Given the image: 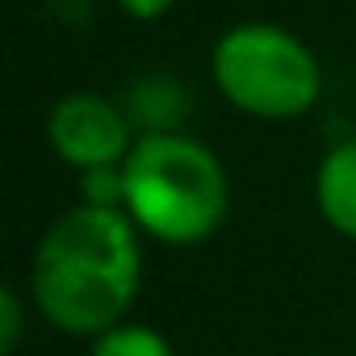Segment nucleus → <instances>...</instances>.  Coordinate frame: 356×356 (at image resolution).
<instances>
[{
	"label": "nucleus",
	"instance_id": "nucleus-4",
	"mask_svg": "<svg viewBox=\"0 0 356 356\" xmlns=\"http://www.w3.org/2000/svg\"><path fill=\"white\" fill-rule=\"evenodd\" d=\"M130 126L134 122L122 105H113L97 92H72V97L55 101V109L47 118V138L67 168L92 172V168L126 163V155L134 151Z\"/></svg>",
	"mask_w": 356,
	"mask_h": 356
},
{
	"label": "nucleus",
	"instance_id": "nucleus-2",
	"mask_svg": "<svg viewBox=\"0 0 356 356\" xmlns=\"http://www.w3.org/2000/svg\"><path fill=\"white\" fill-rule=\"evenodd\" d=\"M122 176V210L130 214V222L172 248L210 239L231 210V185L218 155L206 143L176 130L143 134L126 155Z\"/></svg>",
	"mask_w": 356,
	"mask_h": 356
},
{
	"label": "nucleus",
	"instance_id": "nucleus-8",
	"mask_svg": "<svg viewBox=\"0 0 356 356\" xmlns=\"http://www.w3.org/2000/svg\"><path fill=\"white\" fill-rule=\"evenodd\" d=\"M22 339V302L17 289H0V352L13 356Z\"/></svg>",
	"mask_w": 356,
	"mask_h": 356
},
{
	"label": "nucleus",
	"instance_id": "nucleus-6",
	"mask_svg": "<svg viewBox=\"0 0 356 356\" xmlns=\"http://www.w3.org/2000/svg\"><path fill=\"white\" fill-rule=\"evenodd\" d=\"M88 356H176V352L159 331L138 327V323H118L92 339Z\"/></svg>",
	"mask_w": 356,
	"mask_h": 356
},
{
	"label": "nucleus",
	"instance_id": "nucleus-3",
	"mask_svg": "<svg viewBox=\"0 0 356 356\" xmlns=\"http://www.w3.org/2000/svg\"><path fill=\"white\" fill-rule=\"evenodd\" d=\"M210 72L235 109L264 122L302 118L323 92V72L306 42L268 22L227 30L214 47Z\"/></svg>",
	"mask_w": 356,
	"mask_h": 356
},
{
	"label": "nucleus",
	"instance_id": "nucleus-5",
	"mask_svg": "<svg viewBox=\"0 0 356 356\" xmlns=\"http://www.w3.org/2000/svg\"><path fill=\"white\" fill-rule=\"evenodd\" d=\"M314 197L327 227L339 231L343 239H356V138L335 143L323 155L314 176Z\"/></svg>",
	"mask_w": 356,
	"mask_h": 356
},
{
	"label": "nucleus",
	"instance_id": "nucleus-1",
	"mask_svg": "<svg viewBox=\"0 0 356 356\" xmlns=\"http://www.w3.org/2000/svg\"><path fill=\"white\" fill-rule=\"evenodd\" d=\"M143 277L138 227L126 210L76 206L59 214L30 264V289L42 318L67 335H101L126 323Z\"/></svg>",
	"mask_w": 356,
	"mask_h": 356
},
{
	"label": "nucleus",
	"instance_id": "nucleus-7",
	"mask_svg": "<svg viewBox=\"0 0 356 356\" xmlns=\"http://www.w3.org/2000/svg\"><path fill=\"white\" fill-rule=\"evenodd\" d=\"M80 193H84V206H109V210H122V202H126V176H122V163H118V168H92V172H80Z\"/></svg>",
	"mask_w": 356,
	"mask_h": 356
},
{
	"label": "nucleus",
	"instance_id": "nucleus-9",
	"mask_svg": "<svg viewBox=\"0 0 356 356\" xmlns=\"http://www.w3.org/2000/svg\"><path fill=\"white\" fill-rule=\"evenodd\" d=\"M122 5V13H130L134 22H155V17H163L176 0H118Z\"/></svg>",
	"mask_w": 356,
	"mask_h": 356
}]
</instances>
